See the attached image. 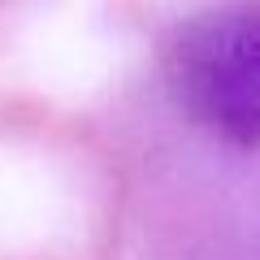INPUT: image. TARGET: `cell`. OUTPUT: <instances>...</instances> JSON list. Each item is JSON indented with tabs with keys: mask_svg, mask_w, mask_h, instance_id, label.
Returning a JSON list of instances; mask_svg holds the SVG:
<instances>
[{
	"mask_svg": "<svg viewBox=\"0 0 260 260\" xmlns=\"http://www.w3.org/2000/svg\"><path fill=\"white\" fill-rule=\"evenodd\" d=\"M165 83L208 135L260 148V5H225L182 22L165 48Z\"/></svg>",
	"mask_w": 260,
	"mask_h": 260,
	"instance_id": "6da1fadb",
	"label": "cell"
}]
</instances>
